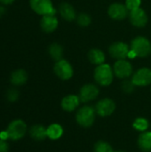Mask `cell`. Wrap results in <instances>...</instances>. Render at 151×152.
I'll return each mask as SVG.
<instances>
[{
	"label": "cell",
	"mask_w": 151,
	"mask_h": 152,
	"mask_svg": "<svg viewBox=\"0 0 151 152\" xmlns=\"http://www.w3.org/2000/svg\"><path fill=\"white\" fill-rule=\"evenodd\" d=\"M95 108L89 105L83 106L77 111L76 120L80 126L85 128L90 127L95 120Z\"/></svg>",
	"instance_id": "7a4b0ae2"
},
{
	"label": "cell",
	"mask_w": 151,
	"mask_h": 152,
	"mask_svg": "<svg viewBox=\"0 0 151 152\" xmlns=\"http://www.w3.org/2000/svg\"><path fill=\"white\" fill-rule=\"evenodd\" d=\"M138 147L142 152L151 151V131L142 132L137 141Z\"/></svg>",
	"instance_id": "2e32d148"
},
{
	"label": "cell",
	"mask_w": 151,
	"mask_h": 152,
	"mask_svg": "<svg viewBox=\"0 0 151 152\" xmlns=\"http://www.w3.org/2000/svg\"><path fill=\"white\" fill-rule=\"evenodd\" d=\"M41 28L44 32L51 33L53 32L58 27V20L54 14L43 15L40 22Z\"/></svg>",
	"instance_id": "5bb4252c"
},
{
	"label": "cell",
	"mask_w": 151,
	"mask_h": 152,
	"mask_svg": "<svg viewBox=\"0 0 151 152\" xmlns=\"http://www.w3.org/2000/svg\"><path fill=\"white\" fill-rule=\"evenodd\" d=\"M131 50L137 57L145 58L151 53L150 42L144 37H137L131 43Z\"/></svg>",
	"instance_id": "3957f363"
},
{
	"label": "cell",
	"mask_w": 151,
	"mask_h": 152,
	"mask_svg": "<svg viewBox=\"0 0 151 152\" xmlns=\"http://www.w3.org/2000/svg\"><path fill=\"white\" fill-rule=\"evenodd\" d=\"M125 5L129 11L135 10L137 8H140L141 5V0H126Z\"/></svg>",
	"instance_id": "83f0119b"
},
{
	"label": "cell",
	"mask_w": 151,
	"mask_h": 152,
	"mask_svg": "<svg viewBox=\"0 0 151 152\" xmlns=\"http://www.w3.org/2000/svg\"><path fill=\"white\" fill-rule=\"evenodd\" d=\"M19 95H20L19 92H18L16 89H14V88H12V89L8 90V92H7V94H6L7 100H8L9 102H12L17 101V99L19 98Z\"/></svg>",
	"instance_id": "4316f807"
},
{
	"label": "cell",
	"mask_w": 151,
	"mask_h": 152,
	"mask_svg": "<svg viewBox=\"0 0 151 152\" xmlns=\"http://www.w3.org/2000/svg\"><path fill=\"white\" fill-rule=\"evenodd\" d=\"M99 88L93 84H87L82 86L79 92V99L82 102H89L95 100L99 95Z\"/></svg>",
	"instance_id": "30bf717a"
},
{
	"label": "cell",
	"mask_w": 151,
	"mask_h": 152,
	"mask_svg": "<svg viewBox=\"0 0 151 152\" xmlns=\"http://www.w3.org/2000/svg\"><path fill=\"white\" fill-rule=\"evenodd\" d=\"M31 9L40 15L55 14L56 11L53 6L51 0H30Z\"/></svg>",
	"instance_id": "5b68a950"
},
{
	"label": "cell",
	"mask_w": 151,
	"mask_h": 152,
	"mask_svg": "<svg viewBox=\"0 0 151 152\" xmlns=\"http://www.w3.org/2000/svg\"><path fill=\"white\" fill-rule=\"evenodd\" d=\"M109 52L112 58L119 61V60H125V58L128 57V53L130 50L127 44L124 42H116L109 46Z\"/></svg>",
	"instance_id": "ba28073f"
},
{
	"label": "cell",
	"mask_w": 151,
	"mask_h": 152,
	"mask_svg": "<svg viewBox=\"0 0 151 152\" xmlns=\"http://www.w3.org/2000/svg\"><path fill=\"white\" fill-rule=\"evenodd\" d=\"M28 80V74L24 69H16L11 75V83L14 86H22Z\"/></svg>",
	"instance_id": "d6986e66"
},
{
	"label": "cell",
	"mask_w": 151,
	"mask_h": 152,
	"mask_svg": "<svg viewBox=\"0 0 151 152\" xmlns=\"http://www.w3.org/2000/svg\"><path fill=\"white\" fill-rule=\"evenodd\" d=\"M95 81L101 86H109L114 77V72L109 64H101L96 67L93 74Z\"/></svg>",
	"instance_id": "6da1fadb"
},
{
	"label": "cell",
	"mask_w": 151,
	"mask_h": 152,
	"mask_svg": "<svg viewBox=\"0 0 151 152\" xmlns=\"http://www.w3.org/2000/svg\"><path fill=\"white\" fill-rule=\"evenodd\" d=\"M26 132H27V126L25 122L20 119H17L9 124L6 130V134H7V138L12 141H17L21 139L25 135Z\"/></svg>",
	"instance_id": "277c9868"
},
{
	"label": "cell",
	"mask_w": 151,
	"mask_h": 152,
	"mask_svg": "<svg viewBox=\"0 0 151 152\" xmlns=\"http://www.w3.org/2000/svg\"><path fill=\"white\" fill-rule=\"evenodd\" d=\"M94 152H114L111 145L104 141L97 142L93 146Z\"/></svg>",
	"instance_id": "cb8c5ba5"
},
{
	"label": "cell",
	"mask_w": 151,
	"mask_h": 152,
	"mask_svg": "<svg viewBox=\"0 0 151 152\" xmlns=\"http://www.w3.org/2000/svg\"><path fill=\"white\" fill-rule=\"evenodd\" d=\"M29 134L36 141H43L47 137L46 128L42 125H34L29 129Z\"/></svg>",
	"instance_id": "ac0fdd59"
},
{
	"label": "cell",
	"mask_w": 151,
	"mask_h": 152,
	"mask_svg": "<svg viewBox=\"0 0 151 152\" xmlns=\"http://www.w3.org/2000/svg\"><path fill=\"white\" fill-rule=\"evenodd\" d=\"M115 110H116V103L113 100L109 98H104L99 101L95 106L96 113L102 118L112 115Z\"/></svg>",
	"instance_id": "52a82bcc"
},
{
	"label": "cell",
	"mask_w": 151,
	"mask_h": 152,
	"mask_svg": "<svg viewBox=\"0 0 151 152\" xmlns=\"http://www.w3.org/2000/svg\"><path fill=\"white\" fill-rule=\"evenodd\" d=\"M13 2L14 0H0V3H2L3 4H10Z\"/></svg>",
	"instance_id": "f546056e"
},
{
	"label": "cell",
	"mask_w": 151,
	"mask_h": 152,
	"mask_svg": "<svg viewBox=\"0 0 151 152\" xmlns=\"http://www.w3.org/2000/svg\"><path fill=\"white\" fill-rule=\"evenodd\" d=\"M4 12H5V9L3 6H0V17H2Z\"/></svg>",
	"instance_id": "4dcf8cb0"
},
{
	"label": "cell",
	"mask_w": 151,
	"mask_h": 152,
	"mask_svg": "<svg viewBox=\"0 0 151 152\" xmlns=\"http://www.w3.org/2000/svg\"><path fill=\"white\" fill-rule=\"evenodd\" d=\"M128 9L126 5L119 3L112 4L108 10V13L110 18L116 20H122L125 19L128 15Z\"/></svg>",
	"instance_id": "7c38bea8"
},
{
	"label": "cell",
	"mask_w": 151,
	"mask_h": 152,
	"mask_svg": "<svg viewBox=\"0 0 151 152\" xmlns=\"http://www.w3.org/2000/svg\"><path fill=\"white\" fill-rule=\"evenodd\" d=\"M135 86H147L151 84V69L148 68H142L138 69L132 78Z\"/></svg>",
	"instance_id": "8fae6325"
},
{
	"label": "cell",
	"mask_w": 151,
	"mask_h": 152,
	"mask_svg": "<svg viewBox=\"0 0 151 152\" xmlns=\"http://www.w3.org/2000/svg\"><path fill=\"white\" fill-rule=\"evenodd\" d=\"M134 86H135V85L133 83L132 80H125V81L123 82L122 89L124 90V92H125V93H127V94H130V93L133 92Z\"/></svg>",
	"instance_id": "484cf974"
},
{
	"label": "cell",
	"mask_w": 151,
	"mask_h": 152,
	"mask_svg": "<svg viewBox=\"0 0 151 152\" xmlns=\"http://www.w3.org/2000/svg\"><path fill=\"white\" fill-rule=\"evenodd\" d=\"M49 54L50 56L56 61H59L61 60H62V56H63V48L61 47V45H60L57 43H53L49 46L48 49Z\"/></svg>",
	"instance_id": "7402d4cb"
},
{
	"label": "cell",
	"mask_w": 151,
	"mask_h": 152,
	"mask_svg": "<svg viewBox=\"0 0 151 152\" xmlns=\"http://www.w3.org/2000/svg\"><path fill=\"white\" fill-rule=\"evenodd\" d=\"M113 72L118 78H128L133 74V66L125 60H119L114 64Z\"/></svg>",
	"instance_id": "9c48e42d"
},
{
	"label": "cell",
	"mask_w": 151,
	"mask_h": 152,
	"mask_svg": "<svg viewBox=\"0 0 151 152\" xmlns=\"http://www.w3.org/2000/svg\"><path fill=\"white\" fill-rule=\"evenodd\" d=\"M59 12L61 17L68 21H72L77 17V13L74 7L68 3H62L59 7Z\"/></svg>",
	"instance_id": "e0dca14e"
},
{
	"label": "cell",
	"mask_w": 151,
	"mask_h": 152,
	"mask_svg": "<svg viewBox=\"0 0 151 152\" xmlns=\"http://www.w3.org/2000/svg\"><path fill=\"white\" fill-rule=\"evenodd\" d=\"M80 102L81 101L78 96L74 95V94H69V95L65 96L61 100V108L63 110H65L67 112H72L77 109Z\"/></svg>",
	"instance_id": "9a60e30c"
},
{
	"label": "cell",
	"mask_w": 151,
	"mask_h": 152,
	"mask_svg": "<svg viewBox=\"0 0 151 152\" xmlns=\"http://www.w3.org/2000/svg\"><path fill=\"white\" fill-rule=\"evenodd\" d=\"M9 146L4 140H0V152H8Z\"/></svg>",
	"instance_id": "f1b7e54d"
},
{
	"label": "cell",
	"mask_w": 151,
	"mask_h": 152,
	"mask_svg": "<svg viewBox=\"0 0 151 152\" xmlns=\"http://www.w3.org/2000/svg\"><path fill=\"white\" fill-rule=\"evenodd\" d=\"M47 137L51 140H58L63 134V128L60 124H52L46 128Z\"/></svg>",
	"instance_id": "44dd1931"
},
{
	"label": "cell",
	"mask_w": 151,
	"mask_h": 152,
	"mask_svg": "<svg viewBox=\"0 0 151 152\" xmlns=\"http://www.w3.org/2000/svg\"><path fill=\"white\" fill-rule=\"evenodd\" d=\"M53 70L56 76L62 80H69L73 77L72 66L68 61L63 59L55 63Z\"/></svg>",
	"instance_id": "8992f818"
},
{
	"label": "cell",
	"mask_w": 151,
	"mask_h": 152,
	"mask_svg": "<svg viewBox=\"0 0 151 152\" xmlns=\"http://www.w3.org/2000/svg\"><path fill=\"white\" fill-rule=\"evenodd\" d=\"M114 152H125V151H114Z\"/></svg>",
	"instance_id": "1f68e13d"
},
{
	"label": "cell",
	"mask_w": 151,
	"mask_h": 152,
	"mask_svg": "<svg viewBox=\"0 0 151 152\" xmlns=\"http://www.w3.org/2000/svg\"><path fill=\"white\" fill-rule=\"evenodd\" d=\"M88 59L89 61L95 65L103 64L105 61V54L100 49H92L88 53Z\"/></svg>",
	"instance_id": "ffe728a7"
},
{
	"label": "cell",
	"mask_w": 151,
	"mask_h": 152,
	"mask_svg": "<svg viewBox=\"0 0 151 152\" xmlns=\"http://www.w3.org/2000/svg\"><path fill=\"white\" fill-rule=\"evenodd\" d=\"M133 127L139 132H145L150 127V123L144 118H138L134 120Z\"/></svg>",
	"instance_id": "603a6c76"
},
{
	"label": "cell",
	"mask_w": 151,
	"mask_h": 152,
	"mask_svg": "<svg viewBox=\"0 0 151 152\" xmlns=\"http://www.w3.org/2000/svg\"><path fill=\"white\" fill-rule=\"evenodd\" d=\"M129 18L131 23L135 27H144L148 22V15L146 12L142 8H137L135 10L130 11Z\"/></svg>",
	"instance_id": "4fadbf2b"
},
{
	"label": "cell",
	"mask_w": 151,
	"mask_h": 152,
	"mask_svg": "<svg viewBox=\"0 0 151 152\" xmlns=\"http://www.w3.org/2000/svg\"><path fill=\"white\" fill-rule=\"evenodd\" d=\"M77 21L78 25H80L82 27H87L91 23L92 19L86 13H80L77 18Z\"/></svg>",
	"instance_id": "d4e9b609"
}]
</instances>
